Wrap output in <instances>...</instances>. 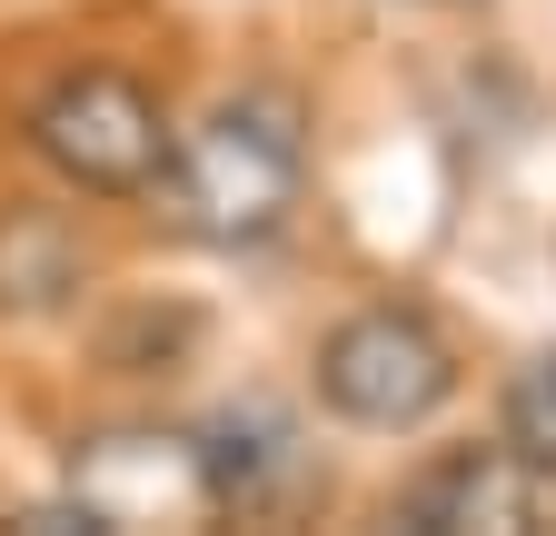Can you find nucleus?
<instances>
[{
	"label": "nucleus",
	"mask_w": 556,
	"mask_h": 536,
	"mask_svg": "<svg viewBox=\"0 0 556 536\" xmlns=\"http://www.w3.org/2000/svg\"><path fill=\"white\" fill-rule=\"evenodd\" d=\"M527 467H546L556 477V358H527L517 378H507V427H497Z\"/></svg>",
	"instance_id": "obj_8"
},
{
	"label": "nucleus",
	"mask_w": 556,
	"mask_h": 536,
	"mask_svg": "<svg viewBox=\"0 0 556 536\" xmlns=\"http://www.w3.org/2000/svg\"><path fill=\"white\" fill-rule=\"evenodd\" d=\"M160 199H169V229L208 248H258L299 209V140L268 110H208L199 129H179Z\"/></svg>",
	"instance_id": "obj_1"
},
{
	"label": "nucleus",
	"mask_w": 556,
	"mask_h": 536,
	"mask_svg": "<svg viewBox=\"0 0 556 536\" xmlns=\"http://www.w3.org/2000/svg\"><path fill=\"white\" fill-rule=\"evenodd\" d=\"M90 289V239L60 209H0V318H60Z\"/></svg>",
	"instance_id": "obj_7"
},
{
	"label": "nucleus",
	"mask_w": 556,
	"mask_h": 536,
	"mask_svg": "<svg viewBox=\"0 0 556 536\" xmlns=\"http://www.w3.org/2000/svg\"><path fill=\"white\" fill-rule=\"evenodd\" d=\"M546 507H556V477L527 467L507 437L428 457L407 477V497H397V516L417 536H527V526H546Z\"/></svg>",
	"instance_id": "obj_5"
},
{
	"label": "nucleus",
	"mask_w": 556,
	"mask_h": 536,
	"mask_svg": "<svg viewBox=\"0 0 556 536\" xmlns=\"http://www.w3.org/2000/svg\"><path fill=\"white\" fill-rule=\"evenodd\" d=\"M30 150L70 189H90V199H139V189H160L179 129H169V110L139 90L129 71H70L30 110Z\"/></svg>",
	"instance_id": "obj_2"
},
{
	"label": "nucleus",
	"mask_w": 556,
	"mask_h": 536,
	"mask_svg": "<svg viewBox=\"0 0 556 536\" xmlns=\"http://www.w3.org/2000/svg\"><path fill=\"white\" fill-rule=\"evenodd\" d=\"M70 497L100 516V536L129 526H208L219 487H208L199 437H160V427H110L70 447Z\"/></svg>",
	"instance_id": "obj_4"
},
{
	"label": "nucleus",
	"mask_w": 556,
	"mask_h": 536,
	"mask_svg": "<svg viewBox=\"0 0 556 536\" xmlns=\"http://www.w3.org/2000/svg\"><path fill=\"white\" fill-rule=\"evenodd\" d=\"M199 457H208V487H219V516H278V507H299L308 477H318L299 427L278 408H229L199 437Z\"/></svg>",
	"instance_id": "obj_6"
},
{
	"label": "nucleus",
	"mask_w": 556,
	"mask_h": 536,
	"mask_svg": "<svg viewBox=\"0 0 556 536\" xmlns=\"http://www.w3.org/2000/svg\"><path fill=\"white\" fill-rule=\"evenodd\" d=\"M318 397L348 427L407 437L457 397V348L417 308H358V318H338L318 339Z\"/></svg>",
	"instance_id": "obj_3"
}]
</instances>
